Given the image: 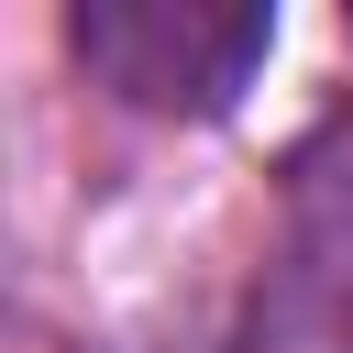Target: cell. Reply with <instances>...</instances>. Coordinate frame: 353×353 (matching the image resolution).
Listing matches in <instances>:
<instances>
[{"mask_svg": "<svg viewBox=\"0 0 353 353\" xmlns=\"http://www.w3.org/2000/svg\"><path fill=\"white\" fill-rule=\"evenodd\" d=\"M254 353H353V165L298 188L287 243L254 287Z\"/></svg>", "mask_w": 353, "mask_h": 353, "instance_id": "obj_2", "label": "cell"}, {"mask_svg": "<svg viewBox=\"0 0 353 353\" xmlns=\"http://www.w3.org/2000/svg\"><path fill=\"white\" fill-rule=\"evenodd\" d=\"M77 55L121 88V99H154V110H210V99H232L243 88V66L265 55V11H210V0H88L77 22Z\"/></svg>", "mask_w": 353, "mask_h": 353, "instance_id": "obj_1", "label": "cell"}]
</instances>
